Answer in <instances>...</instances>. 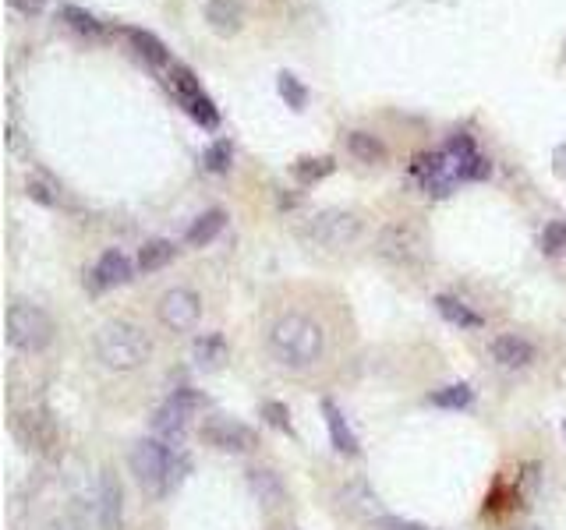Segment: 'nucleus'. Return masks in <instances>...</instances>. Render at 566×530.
<instances>
[{
    "label": "nucleus",
    "instance_id": "f257e3e1",
    "mask_svg": "<svg viewBox=\"0 0 566 530\" xmlns=\"http://www.w3.org/2000/svg\"><path fill=\"white\" fill-rule=\"evenodd\" d=\"M329 336L308 311H280L266 326V350L280 368L308 371L326 357Z\"/></svg>",
    "mask_w": 566,
    "mask_h": 530
},
{
    "label": "nucleus",
    "instance_id": "f03ea898",
    "mask_svg": "<svg viewBox=\"0 0 566 530\" xmlns=\"http://www.w3.org/2000/svg\"><path fill=\"white\" fill-rule=\"evenodd\" d=\"M128 467H131V474H135L138 488L156 502L170 499V495L188 481V474H192L188 453H181L177 446L160 442V439L135 442L128 453Z\"/></svg>",
    "mask_w": 566,
    "mask_h": 530
},
{
    "label": "nucleus",
    "instance_id": "7ed1b4c3",
    "mask_svg": "<svg viewBox=\"0 0 566 530\" xmlns=\"http://www.w3.org/2000/svg\"><path fill=\"white\" fill-rule=\"evenodd\" d=\"M96 357L110 371H138L153 361V336L131 318H110L96 333Z\"/></svg>",
    "mask_w": 566,
    "mask_h": 530
},
{
    "label": "nucleus",
    "instance_id": "20e7f679",
    "mask_svg": "<svg viewBox=\"0 0 566 530\" xmlns=\"http://www.w3.org/2000/svg\"><path fill=\"white\" fill-rule=\"evenodd\" d=\"M4 329H8V343L22 354H43L57 336V326L50 311L39 308L32 301H15L4 315Z\"/></svg>",
    "mask_w": 566,
    "mask_h": 530
},
{
    "label": "nucleus",
    "instance_id": "39448f33",
    "mask_svg": "<svg viewBox=\"0 0 566 530\" xmlns=\"http://www.w3.org/2000/svg\"><path fill=\"white\" fill-rule=\"evenodd\" d=\"M301 237L322 251H347L361 241V216L351 209H319L308 216Z\"/></svg>",
    "mask_w": 566,
    "mask_h": 530
},
{
    "label": "nucleus",
    "instance_id": "423d86ee",
    "mask_svg": "<svg viewBox=\"0 0 566 530\" xmlns=\"http://www.w3.org/2000/svg\"><path fill=\"white\" fill-rule=\"evenodd\" d=\"M206 407H209V396L199 393V389H192V386L174 389L153 414V439L177 446V442L188 435V428H192V417Z\"/></svg>",
    "mask_w": 566,
    "mask_h": 530
},
{
    "label": "nucleus",
    "instance_id": "0eeeda50",
    "mask_svg": "<svg viewBox=\"0 0 566 530\" xmlns=\"http://www.w3.org/2000/svg\"><path fill=\"white\" fill-rule=\"evenodd\" d=\"M375 255L390 262L393 269H421L429 258V241L414 223H390L375 237Z\"/></svg>",
    "mask_w": 566,
    "mask_h": 530
},
{
    "label": "nucleus",
    "instance_id": "6e6552de",
    "mask_svg": "<svg viewBox=\"0 0 566 530\" xmlns=\"http://www.w3.org/2000/svg\"><path fill=\"white\" fill-rule=\"evenodd\" d=\"M11 428H15L18 442H22L25 449H32L36 456H43V460H54L57 453H61V428H57V417L50 407H25L15 414V421H11Z\"/></svg>",
    "mask_w": 566,
    "mask_h": 530
},
{
    "label": "nucleus",
    "instance_id": "1a4fd4ad",
    "mask_svg": "<svg viewBox=\"0 0 566 530\" xmlns=\"http://www.w3.org/2000/svg\"><path fill=\"white\" fill-rule=\"evenodd\" d=\"M170 89H174L177 103L184 106V114L192 117L199 128H220V110L216 103L209 99V92L199 85V78L192 75V68H184V64H170Z\"/></svg>",
    "mask_w": 566,
    "mask_h": 530
},
{
    "label": "nucleus",
    "instance_id": "9d476101",
    "mask_svg": "<svg viewBox=\"0 0 566 530\" xmlns=\"http://www.w3.org/2000/svg\"><path fill=\"white\" fill-rule=\"evenodd\" d=\"M199 439L206 442L209 449H216V453H230V456L252 453V449L259 446V432H255L252 424L238 421V417H227V414L206 417L199 428Z\"/></svg>",
    "mask_w": 566,
    "mask_h": 530
},
{
    "label": "nucleus",
    "instance_id": "9b49d317",
    "mask_svg": "<svg viewBox=\"0 0 566 530\" xmlns=\"http://www.w3.org/2000/svg\"><path fill=\"white\" fill-rule=\"evenodd\" d=\"M156 318L170 333H192L202 318V297L192 287H170L156 301Z\"/></svg>",
    "mask_w": 566,
    "mask_h": 530
},
{
    "label": "nucleus",
    "instance_id": "f8f14e48",
    "mask_svg": "<svg viewBox=\"0 0 566 530\" xmlns=\"http://www.w3.org/2000/svg\"><path fill=\"white\" fill-rule=\"evenodd\" d=\"M411 174L418 177L421 188L429 191L432 198H450L460 184L450 152H418L411 163Z\"/></svg>",
    "mask_w": 566,
    "mask_h": 530
},
{
    "label": "nucleus",
    "instance_id": "ddd939ff",
    "mask_svg": "<svg viewBox=\"0 0 566 530\" xmlns=\"http://www.w3.org/2000/svg\"><path fill=\"white\" fill-rule=\"evenodd\" d=\"M131 276H135V265H131V258L124 255L121 248H110L103 251L100 258H96V265L89 269V290L92 294H103V290H114V287H124V283H131Z\"/></svg>",
    "mask_w": 566,
    "mask_h": 530
},
{
    "label": "nucleus",
    "instance_id": "4468645a",
    "mask_svg": "<svg viewBox=\"0 0 566 530\" xmlns=\"http://www.w3.org/2000/svg\"><path fill=\"white\" fill-rule=\"evenodd\" d=\"M96 513H100V530H124V485L117 470H103L100 474V499H96Z\"/></svg>",
    "mask_w": 566,
    "mask_h": 530
},
{
    "label": "nucleus",
    "instance_id": "2eb2a0df",
    "mask_svg": "<svg viewBox=\"0 0 566 530\" xmlns=\"http://www.w3.org/2000/svg\"><path fill=\"white\" fill-rule=\"evenodd\" d=\"M446 152L453 156V167H457V177L460 184L464 181H485L492 174V163L475 149V138L471 135H453Z\"/></svg>",
    "mask_w": 566,
    "mask_h": 530
},
{
    "label": "nucleus",
    "instance_id": "dca6fc26",
    "mask_svg": "<svg viewBox=\"0 0 566 530\" xmlns=\"http://www.w3.org/2000/svg\"><path fill=\"white\" fill-rule=\"evenodd\" d=\"M489 354H492V361H496L499 368L524 371V368H531V364H535L538 350H535V343L524 340V336L503 333V336H496V340L489 343Z\"/></svg>",
    "mask_w": 566,
    "mask_h": 530
},
{
    "label": "nucleus",
    "instance_id": "f3484780",
    "mask_svg": "<svg viewBox=\"0 0 566 530\" xmlns=\"http://www.w3.org/2000/svg\"><path fill=\"white\" fill-rule=\"evenodd\" d=\"M319 410H322V421H326L329 446L337 449L340 456H351V460H354V456H361V442H358V435H354L351 424H347L344 410H340L333 400H322Z\"/></svg>",
    "mask_w": 566,
    "mask_h": 530
},
{
    "label": "nucleus",
    "instance_id": "a211bd4d",
    "mask_svg": "<svg viewBox=\"0 0 566 530\" xmlns=\"http://www.w3.org/2000/svg\"><path fill=\"white\" fill-rule=\"evenodd\" d=\"M248 488H252L255 502H259L266 513L287 506V488H283V481H280V474H276V470L252 467V470H248Z\"/></svg>",
    "mask_w": 566,
    "mask_h": 530
},
{
    "label": "nucleus",
    "instance_id": "6ab92c4d",
    "mask_svg": "<svg viewBox=\"0 0 566 530\" xmlns=\"http://www.w3.org/2000/svg\"><path fill=\"white\" fill-rule=\"evenodd\" d=\"M230 361V347L223 333H202L192 340V364L199 371H220Z\"/></svg>",
    "mask_w": 566,
    "mask_h": 530
},
{
    "label": "nucleus",
    "instance_id": "aec40b11",
    "mask_svg": "<svg viewBox=\"0 0 566 530\" xmlns=\"http://www.w3.org/2000/svg\"><path fill=\"white\" fill-rule=\"evenodd\" d=\"M206 22L216 36H234L245 25V11L238 0H209L206 4Z\"/></svg>",
    "mask_w": 566,
    "mask_h": 530
},
{
    "label": "nucleus",
    "instance_id": "412c9836",
    "mask_svg": "<svg viewBox=\"0 0 566 530\" xmlns=\"http://www.w3.org/2000/svg\"><path fill=\"white\" fill-rule=\"evenodd\" d=\"M177 258V244L167 241V237H153V241H146L142 248H138V273H160V269H167L170 262Z\"/></svg>",
    "mask_w": 566,
    "mask_h": 530
},
{
    "label": "nucleus",
    "instance_id": "4be33fe9",
    "mask_svg": "<svg viewBox=\"0 0 566 530\" xmlns=\"http://www.w3.org/2000/svg\"><path fill=\"white\" fill-rule=\"evenodd\" d=\"M436 311L457 329H482L485 326V315H478L471 304H464L453 294H436Z\"/></svg>",
    "mask_w": 566,
    "mask_h": 530
},
{
    "label": "nucleus",
    "instance_id": "5701e85b",
    "mask_svg": "<svg viewBox=\"0 0 566 530\" xmlns=\"http://www.w3.org/2000/svg\"><path fill=\"white\" fill-rule=\"evenodd\" d=\"M223 227H227V212H223V209H206L199 220L188 227L184 241L192 244V248H206V244H213L216 237L223 234Z\"/></svg>",
    "mask_w": 566,
    "mask_h": 530
},
{
    "label": "nucleus",
    "instance_id": "b1692460",
    "mask_svg": "<svg viewBox=\"0 0 566 530\" xmlns=\"http://www.w3.org/2000/svg\"><path fill=\"white\" fill-rule=\"evenodd\" d=\"M121 32L131 39V43H135V50L142 53L149 64H156V68H167V64H170V50L163 46L160 36H153L149 29H135V25H124Z\"/></svg>",
    "mask_w": 566,
    "mask_h": 530
},
{
    "label": "nucleus",
    "instance_id": "393cba45",
    "mask_svg": "<svg viewBox=\"0 0 566 530\" xmlns=\"http://www.w3.org/2000/svg\"><path fill=\"white\" fill-rule=\"evenodd\" d=\"M344 502L347 509H354L358 516H368V520H379L383 513V499L372 492V488L365 485V481H351V485L344 488Z\"/></svg>",
    "mask_w": 566,
    "mask_h": 530
},
{
    "label": "nucleus",
    "instance_id": "a878e982",
    "mask_svg": "<svg viewBox=\"0 0 566 530\" xmlns=\"http://www.w3.org/2000/svg\"><path fill=\"white\" fill-rule=\"evenodd\" d=\"M429 403L439 410H467L475 403V389H471V382H450V386L429 393Z\"/></svg>",
    "mask_w": 566,
    "mask_h": 530
},
{
    "label": "nucleus",
    "instance_id": "bb28decb",
    "mask_svg": "<svg viewBox=\"0 0 566 530\" xmlns=\"http://www.w3.org/2000/svg\"><path fill=\"white\" fill-rule=\"evenodd\" d=\"M347 149H351V156L358 163H383L386 159V145L375 135H368V131H351L347 135Z\"/></svg>",
    "mask_w": 566,
    "mask_h": 530
},
{
    "label": "nucleus",
    "instance_id": "cd10ccee",
    "mask_svg": "<svg viewBox=\"0 0 566 530\" xmlns=\"http://www.w3.org/2000/svg\"><path fill=\"white\" fill-rule=\"evenodd\" d=\"M333 170H337V159L333 156H301L298 163H294V177H298L301 184L322 181V177H329Z\"/></svg>",
    "mask_w": 566,
    "mask_h": 530
},
{
    "label": "nucleus",
    "instance_id": "c85d7f7f",
    "mask_svg": "<svg viewBox=\"0 0 566 530\" xmlns=\"http://www.w3.org/2000/svg\"><path fill=\"white\" fill-rule=\"evenodd\" d=\"M230 163H234V142H230V138H216V142L206 145V152H202V170H206V174H227Z\"/></svg>",
    "mask_w": 566,
    "mask_h": 530
},
{
    "label": "nucleus",
    "instance_id": "c756f323",
    "mask_svg": "<svg viewBox=\"0 0 566 530\" xmlns=\"http://www.w3.org/2000/svg\"><path fill=\"white\" fill-rule=\"evenodd\" d=\"M538 248L545 258H556L566 251V220H549L538 234Z\"/></svg>",
    "mask_w": 566,
    "mask_h": 530
},
{
    "label": "nucleus",
    "instance_id": "7c9ffc66",
    "mask_svg": "<svg viewBox=\"0 0 566 530\" xmlns=\"http://www.w3.org/2000/svg\"><path fill=\"white\" fill-rule=\"evenodd\" d=\"M276 89H280L283 103L291 106V110H305V103H308V89L298 82V75H291V71H280V78H276Z\"/></svg>",
    "mask_w": 566,
    "mask_h": 530
},
{
    "label": "nucleus",
    "instance_id": "2f4dec72",
    "mask_svg": "<svg viewBox=\"0 0 566 530\" xmlns=\"http://www.w3.org/2000/svg\"><path fill=\"white\" fill-rule=\"evenodd\" d=\"M259 414H262V421L269 424V428H276V432H287V435H294V421H291V410H287V403H280V400H266L259 407Z\"/></svg>",
    "mask_w": 566,
    "mask_h": 530
},
{
    "label": "nucleus",
    "instance_id": "473e14b6",
    "mask_svg": "<svg viewBox=\"0 0 566 530\" xmlns=\"http://www.w3.org/2000/svg\"><path fill=\"white\" fill-rule=\"evenodd\" d=\"M61 18H64V22H68L75 32H82V36H100V32H103V22H96V18H92L89 11L75 8V4H68V8L61 11Z\"/></svg>",
    "mask_w": 566,
    "mask_h": 530
},
{
    "label": "nucleus",
    "instance_id": "72a5a7b5",
    "mask_svg": "<svg viewBox=\"0 0 566 530\" xmlns=\"http://www.w3.org/2000/svg\"><path fill=\"white\" fill-rule=\"evenodd\" d=\"M375 530H425L421 523H414V520H404V516H379L375 520Z\"/></svg>",
    "mask_w": 566,
    "mask_h": 530
},
{
    "label": "nucleus",
    "instance_id": "f704fd0d",
    "mask_svg": "<svg viewBox=\"0 0 566 530\" xmlns=\"http://www.w3.org/2000/svg\"><path fill=\"white\" fill-rule=\"evenodd\" d=\"M25 191H29V198H32V202H39V205H54L57 202L43 181H29V188H25Z\"/></svg>",
    "mask_w": 566,
    "mask_h": 530
},
{
    "label": "nucleus",
    "instance_id": "c9c22d12",
    "mask_svg": "<svg viewBox=\"0 0 566 530\" xmlns=\"http://www.w3.org/2000/svg\"><path fill=\"white\" fill-rule=\"evenodd\" d=\"M46 530H82V523L75 516H57V520L46 523Z\"/></svg>",
    "mask_w": 566,
    "mask_h": 530
},
{
    "label": "nucleus",
    "instance_id": "e433bc0d",
    "mask_svg": "<svg viewBox=\"0 0 566 530\" xmlns=\"http://www.w3.org/2000/svg\"><path fill=\"white\" fill-rule=\"evenodd\" d=\"M11 8L25 11V15H39V11H43V0H11Z\"/></svg>",
    "mask_w": 566,
    "mask_h": 530
},
{
    "label": "nucleus",
    "instance_id": "4c0bfd02",
    "mask_svg": "<svg viewBox=\"0 0 566 530\" xmlns=\"http://www.w3.org/2000/svg\"><path fill=\"white\" fill-rule=\"evenodd\" d=\"M552 167H556V174L566 181V142L559 145V149H556V156H552Z\"/></svg>",
    "mask_w": 566,
    "mask_h": 530
},
{
    "label": "nucleus",
    "instance_id": "58836bf2",
    "mask_svg": "<svg viewBox=\"0 0 566 530\" xmlns=\"http://www.w3.org/2000/svg\"><path fill=\"white\" fill-rule=\"evenodd\" d=\"M521 530H545V527H521Z\"/></svg>",
    "mask_w": 566,
    "mask_h": 530
},
{
    "label": "nucleus",
    "instance_id": "ea45409f",
    "mask_svg": "<svg viewBox=\"0 0 566 530\" xmlns=\"http://www.w3.org/2000/svg\"><path fill=\"white\" fill-rule=\"evenodd\" d=\"M563 435H566V417H563Z\"/></svg>",
    "mask_w": 566,
    "mask_h": 530
}]
</instances>
